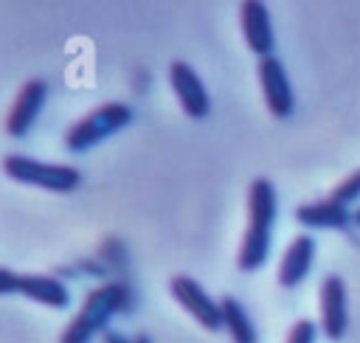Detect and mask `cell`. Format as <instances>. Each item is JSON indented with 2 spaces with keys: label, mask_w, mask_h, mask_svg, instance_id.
Here are the masks:
<instances>
[{
  "label": "cell",
  "mask_w": 360,
  "mask_h": 343,
  "mask_svg": "<svg viewBox=\"0 0 360 343\" xmlns=\"http://www.w3.org/2000/svg\"><path fill=\"white\" fill-rule=\"evenodd\" d=\"M276 211H278L276 186L267 177H256L248 188V231L242 236V247L236 256L239 270L253 273L267 261Z\"/></svg>",
  "instance_id": "cell-1"
},
{
  "label": "cell",
  "mask_w": 360,
  "mask_h": 343,
  "mask_svg": "<svg viewBox=\"0 0 360 343\" xmlns=\"http://www.w3.org/2000/svg\"><path fill=\"white\" fill-rule=\"evenodd\" d=\"M124 304H127V290L121 284L96 287L84 298V304L76 312V318L62 332L59 343H90L96 335L107 332V323L112 321V315H118L124 309Z\"/></svg>",
  "instance_id": "cell-2"
},
{
  "label": "cell",
  "mask_w": 360,
  "mask_h": 343,
  "mask_svg": "<svg viewBox=\"0 0 360 343\" xmlns=\"http://www.w3.org/2000/svg\"><path fill=\"white\" fill-rule=\"evenodd\" d=\"M132 121V110L121 101H110V104H101L96 107L93 112H87L82 121H76L68 135H65V146L73 152V155H82L87 149H93L96 143H101L104 138L121 132L127 124Z\"/></svg>",
  "instance_id": "cell-3"
},
{
  "label": "cell",
  "mask_w": 360,
  "mask_h": 343,
  "mask_svg": "<svg viewBox=\"0 0 360 343\" xmlns=\"http://www.w3.org/2000/svg\"><path fill=\"white\" fill-rule=\"evenodd\" d=\"M3 172L11 180H17V183L37 186V188L56 191V194L73 191L79 186V180H82V174H79L76 166L42 163V160H34V157H25V155H8L3 160Z\"/></svg>",
  "instance_id": "cell-4"
},
{
  "label": "cell",
  "mask_w": 360,
  "mask_h": 343,
  "mask_svg": "<svg viewBox=\"0 0 360 343\" xmlns=\"http://www.w3.org/2000/svg\"><path fill=\"white\" fill-rule=\"evenodd\" d=\"M169 292L172 298L208 332H219L222 329V309H219V301H214L194 278L188 276H174L169 281Z\"/></svg>",
  "instance_id": "cell-5"
},
{
  "label": "cell",
  "mask_w": 360,
  "mask_h": 343,
  "mask_svg": "<svg viewBox=\"0 0 360 343\" xmlns=\"http://www.w3.org/2000/svg\"><path fill=\"white\" fill-rule=\"evenodd\" d=\"M259 84H262V96H264L267 110L276 118H287L295 107V98H292V87H290L287 70H284L278 56L259 59Z\"/></svg>",
  "instance_id": "cell-6"
},
{
  "label": "cell",
  "mask_w": 360,
  "mask_h": 343,
  "mask_svg": "<svg viewBox=\"0 0 360 343\" xmlns=\"http://www.w3.org/2000/svg\"><path fill=\"white\" fill-rule=\"evenodd\" d=\"M169 82H172V90L183 107V112L188 118H205L211 112V98H208V90L202 84V79L194 73V67L188 62H172L169 67Z\"/></svg>",
  "instance_id": "cell-7"
},
{
  "label": "cell",
  "mask_w": 360,
  "mask_h": 343,
  "mask_svg": "<svg viewBox=\"0 0 360 343\" xmlns=\"http://www.w3.org/2000/svg\"><path fill=\"white\" fill-rule=\"evenodd\" d=\"M45 98H48V84L42 79H31L22 84V90L17 93L11 110H8V118H6V132L11 138H25L28 129L34 127L39 110L45 107Z\"/></svg>",
  "instance_id": "cell-8"
},
{
  "label": "cell",
  "mask_w": 360,
  "mask_h": 343,
  "mask_svg": "<svg viewBox=\"0 0 360 343\" xmlns=\"http://www.w3.org/2000/svg\"><path fill=\"white\" fill-rule=\"evenodd\" d=\"M349 329L346 312V284L340 276H326L321 281V332L329 340H340Z\"/></svg>",
  "instance_id": "cell-9"
},
{
  "label": "cell",
  "mask_w": 360,
  "mask_h": 343,
  "mask_svg": "<svg viewBox=\"0 0 360 343\" xmlns=\"http://www.w3.org/2000/svg\"><path fill=\"white\" fill-rule=\"evenodd\" d=\"M239 20H242V34H245V42L248 48L264 59V56H273V48H276V34H273V22H270V11L262 0H248L242 3L239 8Z\"/></svg>",
  "instance_id": "cell-10"
},
{
  "label": "cell",
  "mask_w": 360,
  "mask_h": 343,
  "mask_svg": "<svg viewBox=\"0 0 360 343\" xmlns=\"http://www.w3.org/2000/svg\"><path fill=\"white\" fill-rule=\"evenodd\" d=\"M295 219L307 228H326V231H343V228L354 225V214H349V205H340L332 197L298 205Z\"/></svg>",
  "instance_id": "cell-11"
},
{
  "label": "cell",
  "mask_w": 360,
  "mask_h": 343,
  "mask_svg": "<svg viewBox=\"0 0 360 343\" xmlns=\"http://www.w3.org/2000/svg\"><path fill=\"white\" fill-rule=\"evenodd\" d=\"M312 259H315V239H312L309 233L295 236V239L290 242V247H287L281 264H278V284L287 287V290L298 287V284L307 278V273H309V267H312Z\"/></svg>",
  "instance_id": "cell-12"
},
{
  "label": "cell",
  "mask_w": 360,
  "mask_h": 343,
  "mask_svg": "<svg viewBox=\"0 0 360 343\" xmlns=\"http://www.w3.org/2000/svg\"><path fill=\"white\" fill-rule=\"evenodd\" d=\"M17 292L31 298V301H37V304L53 306V309H65L70 304L68 287L53 276H20Z\"/></svg>",
  "instance_id": "cell-13"
},
{
  "label": "cell",
  "mask_w": 360,
  "mask_h": 343,
  "mask_svg": "<svg viewBox=\"0 0 360 343\" xmlns=\"http://www.w3.org/2000/svg\"><path fill=\"white\" fill-rule=\"evenodd\" d=\"M219 309H222V326L233 343H259V335H256L250 315L245 312V306L233 295H225L219 301Z\"/></svg>",
  "instance_id": "cell-14"
},
{
  "label": "cell",
  "mask_w": 360,
  "mask_h": 343,
  "mask_svg": "<svg viewBox=\"0 0 360 343\" xmlns=\"http://www.w3.org/2000/svg\"><path fill=\"white\" fill-rule=\"evenodd\" d=\"M329 197H332L335 202H340V205H349L352 200H357V197H360V169H357V172H352L343 183H338V186H335V191H332Z\"/></svg>",
  "instance_id": "cell-15"
},
{
  "label": "cell",
  "mask_w": 360,
  "mask_h": 343,
  "mask_svg": "<svg viewBox=\"0 0 360 343\" xmlns=\"http://www.w3.org/2000/svg\"><path fill=\"white\" fill-rule=\"evenodd\" d=\"M315 335H318V326L304 318V321H298V323L290 329L287 343H315Z\"/></svg>",
  "instance_id": "cell-16"
},
{
  "label": "cell",
  "mask_w": 360,
  "mask_h": 343,
  "mask_svg": "<svg viewBox=\"0 0 360 343\" xmlns=\"http://www.w3.org/2000/svg\"><path fill=\"white\" fill-rule=\"evenodd\" d=\"M17 281H20L17 273H11L8 267H0V295H11V292H17Z\"/></svg>",
  "instance_id": "cell-17"
},
{
  "label": "cell",
  "mask_w": 360,
  "mask_h": 343,
  "mask_svg": "<svg viewBox=\"0 0 360 343\" xmlns=\"http://www.w3.org/2000/svg\"><path fill=\"white\" fill-rule=\"evenodd\" d=\"M104 343H132V340L124 337V335L115 332V329H107V332H104Z\"/></svg>",
  "instance_id": "cell-18"
},
{
  "label": "cell",
  "mask_w": 360,
  "mask_h": 343,
  "mask_svg": "<svg viewBox=\"0 0 360 343\" xmlns=\"http://www.w3.org/2000/svg\"><path fill=\"white\" fill-rule=\"evenodd\" d=\"M132 343H152V337H149V335H138Z\"/></svg>",
  "instance_id": "cell-19"
},
{
  "label": "cell",
  "mask_w": 360,
  "mask_h": 343,
  "mask_svg": "<svg viewBox=\"0 0 360 343\" xmlns=\"http://www.w3.org/2000/svg\"><path fill=\"white\" fill-rule=\"evenodd\" d=\"M354 225H357V228H360V208H357V211H354Z\"/></svg>",
  "instance_id": "cell-20"
}]
</instances>
